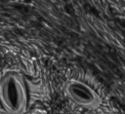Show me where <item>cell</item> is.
Returning a JSON list of instances; mask_svg holds the SVG:
<instances>
[{
    "mask_svg": "<svg viewBox=\"0 0 125 114\" xmlns=\"http://www.w3.org/2000/svg\"><path fill=\"white\" fill-rule=\"evenodd\" d=\"M0 102L8 114H22L27 107V91L23 77L8 71L0 80Z\"/></svg>",
    "mask_w": 125,
    "mask_h": 114,
    "instance_id": "6da1fadb",
    "label": "cell"
},
{
    "mask_svg": "<svg viewBox=\"0 0 125 114\" xmlns=\"http://www.w3.org/2000/svg\"><path fill=\"white\" fill-rule=\"evenodd\" d=\"M64 92L72 102L84 108H97L102 103V98L99 94L81 80H68L65 83Z\"/></svg>",
    "mask_w": 125,
    "mask_h": 114,
    "instance_id": "7a4b0ae2",
    "label": "cell"
}]
</instances>
